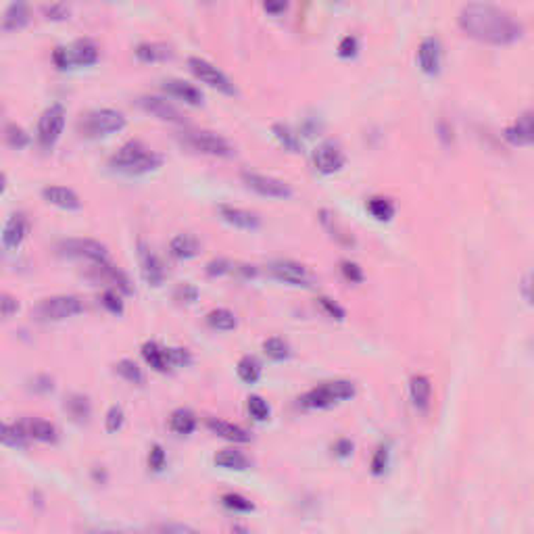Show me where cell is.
Segmentation results:
<instances>
[{"instance_id":"obj_1","label":"cell","mask_w":534,"mask_h":534,"mask_svg":"<svg viewBox=\"0 0 534 534\" xmlns=\"http://www.w3.org/2000/svg\"><path fill=\"white\" fill-rule=\"evenodd\" d=\"M459 27L474 40L503 46L516 42L524 27L508 10L493 4H466L459 10Z\"/></svg>"},{"instance_id":"obj_2","label":"cell","mask_w":534,"mask_h":534,"mask_svg":"<svg viewBox=\"0 0 534 534\" xmlns=\"http://www.w3.org/2000/svg\"><path fill=\"white\" fill-rule=\"evenodd\" d=\"M109 165L115 171H121L125 176H142L148 171H155L163 165V157L148 146H144L140 140H128L109 161Z\"/></svg>"},{"instance_id":"obj_3","label":"cell","mask_w":534,"mask_h":534,"mask_svg":"<svg viewBox=\"0 0 534 534\" xmlns=\"http://www.w3.org/2000/svg\"><path fill=\"white\" fill-rule=\"evenodd\" d=\"M355 397V384L349 380H334V382H323L311 390H307L300 399L298 405L305 409H326L332 405H338L342 401H349Z\"/></svg>"},{"instance_id":"obj_4","label":"cell","mask_w":534,"mask_h":534,"mask_svg":"<svg viewBox=\"0 0 534 534\" xmlns=\"http://www.w3.org/2000/svg\"><path fill=\"white\" fill-rule=\"evenodd\" d=\"M77 128L82 136L86 138H100V136L121 132L125 128V117L121 111H115V109H94L82 115Z\"/></svg>"},{"instance_id":"obj_5","label":"cell","mask_w":534,"mask_h":534,"mask_svg":"<svg viewBox=\"0 0 534 534\" xmlns=\"http://www.w3.org/2000/svg\"><path fill=\"white\" fill-rule=\"evenodd\" d=\"M180 140L190 146L192 151L205 153V155H215V157H232L236 151L234 146L220 134L207 132V130H186L182 132Z\"/></svg>"},{"instance_id":"obj_6","label":"cell","mask_w":534,"mask_h":534,"mask_svg":"<svg viewBox=\"0 0 534 534\" xmlns=\"http://www.w3.org/2000/svg\"><path fill=\"white\" fill-rule=\"evenodd\" d=\"M84 311L82 298L73 294H61V296H50L44 298L36 307V317L40 321H63L67 317H73Z\"/></svg>"},{"instance_id":"obj_7","label":"cell","mask_w":534,"mask_h":534,"mask_svg":"<svg viewBox=\"0 0 534 534\" xmlns=\"http://www.w3.org/2000/svg\"><path fill=\"white\" fill-rule=\"evenodd\" d=\"M63 128H65V107L61 102H54L48 109H44V113L40 115L38 142L44 148H52L56 144V140L61 138Z\"/></svg>"},{"instance_id":"obj_8","label":"cell","mask_w":534,"mask_h":534,"mask_svg":"<svg viewBox=\"0 0 534 534\" xmlns=\"http://www.w3.org/2000/svg\"><path fill=\"white\" fill-rule=\"evenodd\" d=\"M59 251L67 257H82L94 261L96 266L109 264V251L102 243L92 238H67L59 243Z\"/></svg>"},{"instance_id":"obj_9","label":"cell","mask_w":534,"mask_h":534,"mask_svg":"<svg viewBox=\"0 0 534 534\" xmlns=\"http://www.w3.org/2000/svg\"><path fill=\"white\" fill-rule=\"evenodd\" d=\"M188 67H190V71H192L201 82L209 84L211 88H218V90H222V92H226V94H234V92H236V88H234V84L230 82V77H228L222 69H218L213 63H209L207 59L190 56V59H188Z\"/></svg>"},{"instance_id":"obj_10","label":"cell","mask_w":534,"mask_h":534,"mask_svg":"<svg viewBox=\"0 0 534 534\" xmlns=\"http://www.w3.org/2000/svg\"><path fill=\"white\" fill-rule=\"evenodd\" d=\"M241 178H243V182L251 190H255V192H259L264 197H271V199H288V197H292V188L286 182L277 180V178L255 174V171H243Z\"/></svg>"},{"instance_id":"obj_11","label":"cell","mask_w":534,"mask_h":534,"mask_svg":"<svg viewBox=\"0 0 534 534\" xmlns=\"http://www.w3.org/2000/svg\"><path fill=\"white\" fill-rule=\"evenodd\" d=\"M344 151L338 142L326 140L313 151V165L319 174H334L344 165Z\"/></svg>"},{"instance_id":"obj_12","label":"cell","mask_w":534,"mask_h":534,"mask_svg":"<svg viewBox=\"0 0 534 534\" xmlns=\"http://www.w3.org/2000/svg\"><path fill=\"white\" fill-rule=\"evenodd\" d=\"M136 102H138V107H140L142 111H146V113H151V115H155V117H159V119H163V121L184 123V115H182V111H180L176 105H171L169 100L161 98V96L146 94V96H140Z\"/></svg>"},{"instance_id":"obj_13","label":"cell","mask_w":534,"mask_h":534,"mask_svg":"<svg viewBox=\"0 0 534 534\" xmlns=\"http://www.w3.org/2000/svg\"><path fill=\"white\" fill-rule=\"evenodd\" d=\"M138 259H140V271L146 284L161 286L165 282V267L144 241L138 243Z\"/></svg>"},{"instance_id":"obj_14","label":"cell","mask_w":534,"mask_h":534,"mask_svg":"<svg viewBox=\"0 0 534 534\" xmlns=\"http://www.w3.org/2000/svg\"><path fill=\"white\" fill-rule=\"evenodd\" d=\"M277 280L288 282L292 286H311V275L307 271V267L296 264V261H288V259H280L273 261L267 267Z\"/></svg>"},{"instance_id":"obj_15","label":"cell","mask_w":534,"mask_h":534,"mask_svg":"<svg viewBox=\"0 0 534 534\" xmlns=\"http://www.w3.org/2000/svg\"><path fill=\"white\" fill-rule=\"evenodd\" d=\"M220 215L224 222L232 224L234 228L241 230H257L261 226V218L255 211L249 209H241V207H232V205H220L218 207Z\"/></svg>"},{"instance_id":"obj_16","label":"cell","mask_w":534,"mask_h":534,"mask_svg":"<svg viewBox=\"0 0 534 534\" xmlns=\"http://www.w3.org/2000/svg\"><path fill=\"white\" fill-rule=\"evenodd\" d=\"M27 230H29V226H27L25 215H23V213H13V215L6 220L4 230H2V247H4L6 251L19 249L21 243H23L25 236H27Z\"/></svg>"},{"instance_id":"obj_17","label":"cell","mask_w":534,"mask_h":534,"mask_svg":"<svg viewBox=\"0 0 534 534\" xmlns=\"http://www.w3.org/2000/svg\"><path fill=\"white\" fill-rule=\"evenodd\" d=\"M505 138L512 144L524 146V144H534V111L522 113L508 130H505Z\"/></svg>"},{"instance_id":"obj_18","label":"cell","mask_w":534,"mask_h":534,"mask_svg":"<svg viewBox=\"0 0 534 534\" xmlns=\"http://www.w3.org/2000/svg\"><path fill=\"white\" fill-rule=\"evenodd\" d=\"M42 197L50 205H56L61 209H69V211L82 209V199L71 188H67V186H46L42 190Z\"/></svg>"},{"instance_id":"obj_19","label":"cell","mask_w":534,"mask_h":534,"mask_svg":"<svg viewBox=\"0 0 534 534\" xmlns=\"http://www.w3.org/2000/svg\"><path fill=\"white\" fill-rule=\"evenodd\" d=\"M441 54H443V50H441V42L436 38L422 40L420 50H418V61H420L422 71L436 73L438 67H441Z\"/></svg>"},{"instance_id":"obj_20","label":"cell","mask_w":534,"mask_h":534,"mask_svg":"<svg viewBox=\"0 0 534 534\" xmlns=\"http://www.w3.org/2000/svg\"><path fill=\"white\" fill-rule=\"evenodd\" d=\"M163 90L169 92L171 96H176V98L188 102V105H201V102H203V92H201L197 86H192V84H188V82H184V79H178V77L165 79V82H163Z\"/></svg>"},{"instance_id":"obj_21","label":"cell","mask_w":534,"mask_h":534,"mask_svg":"<svg viewBox=\"0 0 534 534\" xmlns=\"http://www.w3.org/2000/svg\"><path fill=\"white\" fill-rule=\"evenodd\" d=\"M67 54H69V63L71 65H94L98 61V48L92 40L84 38V40H77L73 42L69 48H67Z\"/></svg>"},{"instance_id":"obj_22","label":"cell","mask_w":534,"mask_h":534,"mask_svg":"<svg viewBox=\"0 0 534 534\" xmlns=\"http://www.w3.org/2000/svg\"><path fill=\"white\" fill-rule=\"evenodd\" d=\"M409 395H411V401L413 405L420 409V411H426L430 407V401H432V382L428 376H413L411 378V384H409Z\"/></svg>"},{"instance_id":"obj_23","label":"cell","mask_w":534,"mask_h":534,"mask_svg":"<svg viewBox=\"0 0 534 534\" xmlns=\"http://www.w3.org/2000/svg\"><path fill=\"white\" fill-rule=\"evenodd\" d=\"M207 428L211 432H215L218 436H222L226 441H232V443H249L251 441V434L245 428H241L236 424H230V422H224V420H218V418H209Z\"/></svg>"},{"instance_id":"obj_24","label":"cell","mask_w":534,"mask_h":534,"mask_svg":"<svg viewBox=\"0 0 534 534\" xmlns=\"http://www.w3.org/2000/svg\"><path fill=\"white\" fill-rule=\"evenodd\" d=\"M169 251L178 259H192L201 253V243L192 234H178V236H174Z\"/></svg>"},{"instance_id":"obj_25","label":"cell","mask_w":534,"mask_h":534,"mask_svg":"<svg viewBox=\"0 0 534 534\" xmlns=\"http://www.w3.org/2000/svg\"><path fill=\"white\" fill-rule=\"evenodd\" d=\"M174 52H171V46L169 44H163V42H142L136 46V56L144 63H155V61H165L169 59Z\"/></svg>"},{"instance_id":"obj_26","label":"cell","mask_w":534,"mask_h":534,"mask_svg":"<svg viewBox=\"0 0 534 534\" xmlns=\"http://www.w3.org/2000/svg\"><path fill=\"white\" fill-rule=\"evenodd\" d=\"M25 428H27L25 432H27L31 438L40 441V443H56V441H59V430H56V426L50 424V422H46V420H38V418L27 420V422H25Z\"/></svg>"},{"instance_id":"obj_27","label":"cell","mask_w":534,"mask_h":534,"mask_svg":"<svg viewBox=\"0 0 534 534\" xmlns=\"http://www.w3.org/2000/svg\"><path fill=\"white\" fill-rule=\"evenodd\" d=\"M29 21V8L25 2H13L8 4V8L4 10V17H2V29L4 31H10V29H19L23 27L25 23Z\"/></svg>"},{"instance_id":"obj_28","label":"cell","mask_w":534,"mask_h":534,"mask_svg":"<svg viewBox=\"0 0 534 534\" xmlns=\"http://www.w3.org/2000/svg\"><path fill=\"white\" fill-rule=\"evenodd\" d=\"M65 411H67L69 418H71L73 422H77V424L88 422V418H90V413H92L90 401H88V397H84V395H71V397H67V399H65Z\"/></svg>"},{"instance_id":"obj_29","label":"cell","mask_w":534,"mask_h":534,"mask_svg":"<svg viewBox=\"0 0 534 534\" xmlns=\"http://www.w3.org/2000/svg\"><path fill=\"white\" fill-rule=\"evenodd\" d=\"M169 428L180 436H188L197 428V415L190 409H176L169 418Z\"/></svg>"},{"instance_id":"obj_30","label":"cell","mask_w":534,"mask_h":534,"mask_svg":"<svg viewBox=\"0 0 534 534\" xmlns=\"http://www.w3.org/2000/svg\"><path fill=\"white\" fill-rule=\"evenodd\" d=\"M142 357H144V361H146L153 369H157V372H167V369H169L165 349L159 346V344L153 342V340L144 342V346H142Z\"/></svg>"},{"instance_id":"obj_31","label":"cell","mask_w":534,"mask_h":534,"mask_svg":"<svg viewBox=\"0 0 534 534\" xmlns=\"http://www.w3.org/2000/svg\"><path fill=\"white\" fill-rule=\"evenodd\" d=\"M215 466L220 468H226V470H249L251 468V461L241 453V451H234V449H224L215 455Z\"/></svg>"},{"instance_id":"obj_32","label":"cell","mask_w":534,"mask_h":534,"mask_svg":"<svg viewBox=\"0 0 534 534\" xmlns=\"http://www.w3.org/2000/svg\"><path fill=\"white\" fill-rule=\"evenodd\" d=\"M271 132H273V136L277 138V142H280L286 151H290V153H298V151H300L303 142H300L298 134H296L290 125H286V123H273V125H271Z\"/></svg>"},{"instance_id":"obj_33","label":"cell","mask_w":534,"mask_h":534,"mask_svg":"<svg viewBox=\"0 0 534 534\" xmlns=\"http://www.w3.org/2000/svg\"><path fill=\"white\" fill-rule=\"evenodd\" d=\"M207 323L213 328V330H222V332H230L238 326V319L236 315L230 311V309H213L209 311L207 315Z\"/></svg>"},{"instance_id":"obj_34","label":"cell","mask_w":534,"mask_h":534,"mask_svg":"<svg viewBox=\"0 0 534 534\" xmlns=\"http://www.w3.org/2000/svg\"><path fill=\"white\" fill-rule=\"evenodd\" d=\"M236 372H238V378L247 384H255L259 378H261V363L253 357V355H247L238 361L236 365Z\"/></svg>"},{"instance_id":"obj_35","label":"cell","mask_w":534,"mask_h":534,"mask_svg":"<svg viewBox=\"0 0 534 534\" xmlns=\"http://www.w3.org/2000/svg\"><path fill=\"white\" fill-rule=\"evenodd\" d=\"M27 432L21 428V426H13V424H6L2 428V443L10 449H25L27 447Z\"/></svg>"},{"instance_id":"obj_36","label":"cell","mask_w":534,"mask_h":534,"mask_svg":"<svg viewBox=\"0 0 534 534\" xmlns=\"http://www.w3.org/2000/svg\"><path fill=\"white\" fill-rule=\"evenodd\" d=\"M367 211H369L376 220L386 222V220H390V218L395 215V205H392L390 199L374 197V199H369V203H367Z\"/></svg>"},{"instance_id":"obj_37","label":"cell","mask_w":534,"mask_h":534,"mask_svg":"<svg viewBox=\"0 0 534 534\" xmlns=\"http://www.w3.org/2000/svg\"><path fill=\"white\" fill-rule=\"evenodd\" d=\"M264 353L271 361H284V359L290 357V346L284 338L273 336V338H267L264 342Z\"/></svg>"},{"instance_id":"obj_38","label":"cell","mask_w":534,"mask_h":534,"mask_svg":"<svg viewBox=\"0 0 534 534\" xmlns=\"http://www.w3.org/2000/svg\"><path fill=\"white\" fill-rule=\"evenodd\" d=\"M115 372H117L123 380H128V382H132V384H142V382H144L142 369H140L138 363H134L132 359H121V361L115 365Z\"/></svg>"},{"instance_id":"obj_39","label":"cell","mask_w":534,"mask_h":534,"mask_svg":"<svg viewBox=\"0 0 534 534\" xmlns=\"http://www.w3.org/2000/svg\"><path fill=\"white\" fill-rule=\"evenodd\" d=\"M222 503H224L228 510H232V512H243V514L255 510L253 501H249L247 497H243V495H238V493H226V495H222Z\"/></svg>"},{"instance_id":"obj_40","label":"cell","mask_w":534,"mask_h":534,"mask_svg":"<svg viewBox=\"0 0 534 534\" xmlns=\"http://www.w3.org/2000/svg\"><path fill=\"white\" fill-rule=\"evenodd\" d=\"M4 136H6V142H8L10 146H15V148H23V146H27V144H29V136H27V132H25L21 125H17V123H6V128H4Z\"/></svg>"},{"instance_id":"obj_41","label":"cell","mask_w":534,"mask_h":534,"mask_svg":"<svg viewBox=\"0 0 534 534\" xmlns=\"http://www.w3.org/2000/svg\"><path fill=\"white\" fill-rule=\"evenodd\" d=\"M247 401H249L247 405H249L251 418H255L257 422H266L267 418H269V405H267L266 399L259 397V395H251Z\"/></svg>"},{"instance_id":"obj_42","label":"cell","mask_w":534,"mask_h":534,"mask_svg":"<svg viewBox=\"0 0 534 534\" xmlns=\"http://www.w3.org/2000/svg\"><path fill=\"white\" fill-rule=\"evenodd\" d=\"M165 353H167V363H169V369L171 367H184V365H188L190 361H192V355H190V351L188 349H165Z\"/></svg>"},{"instance_id":"obj_43","label":"cell","mask_w":534,"mask_h":534,"mask_svg":"<svg viewBox=\"0 0 534 534\" xmlns=\"http://www.w3.org/2000/svg\"><path fill=\"white\" fill-rule=\"evenodd\" d=\"M123 420H125L123 409H121L119 405H113V407L107 411V418H105V428H107V432H117V430L123 426Z\"/></svg>"},{"instance_id":"obj_44","label":"cell","mask_w":534,"mask_h":534,"mask_svg":"<svg viewBox=\"0 0 534 534\" xmlns=\"http://www.w3.org/2000/svg\"><path fill=\"white\" fill-rule=\"evenodd\" d=\"M319 220H321V224L328 228V232L334 236V238H338L340 243H346V245H351L353 241L349 238V236H344V232L336 226V222H334V215H330L328 211H319Z\"/></svg>"},{"instance_id":"obj_45","label":"cell","mask_w":534,"mask_h":534,"mask_svg":"<svg viewBox=\"0 0 534 534\" xmlns=\"http://www.w3.org/2000/svg\"><path fill=\"white\" fill-rule=\"evenodd\" d=\"M42 13L46 15V19L61 21V19H67V17H69V6L63 4V2H52V4H44V6H42Z\"/></svg>"},{"instance_id":"obj_46","label":"cell","mask_w":534,"mask_h":534,"mask_svg":"<svg viewBox=\"0 0 534 534\" xmlns=\"http://www.w3.org/2000/svg\"><path fill=\"white\" fill-rule=\"evenodd\" d=\"M165 461H167V457H165L163 447L161 445H153L151 453H148V468L155 470V472H161L165 468Z\"/></svg>"},{"instance_id":"obj_47","label":"cell","mask_w":534,"mask_h":534,"mask_svg":"<svg viewBox=\"0 0 534 534\" xmlns=\"http://www.w3.org/2000/svg\"><path fill=\"white\" fill-rule=\"evenodd\" d=\"M102 305L111 311V313H123V300H121V296L117 294V290H107L105 294H102Z\"/></svg>"},{"instance_id":"obj_48","label":"cell","mask_w":534,"mask_h":534,"mask_svg":"<svg viewBox=\"0 0 534 534\" xmlns=\"http://www.w3.org/2000/svg\"><path fill=\"white\" fill-rule=\"evenodd\" d=\"M176 298L182 300V303H194L199 298V288L188 284V282H184V284H180L176 288Z\"/></svg>"},{"instance_id":"obj_49","label":"cell","mask_w":534,"mask_h":534,"mask_svg":"<svg viewBox=\"0 0 534 534\" xmlns=\"http://www.w3.org/2000/svg\"><path fill=\"white\" fill-rule=\"evenodd\" d=\"M236 267H238L236 264H232V261H228V259H213V261L207 264V273H209V275H224V273L234 271Z\"/></svg>"},{"instance_id":"obj_50","label":"cell","mask_w":534,"mask_h":534,"mask_svg":"<svg viewBox=\"0 0 534 534\" xmlns=\"http://www.w3.org/2000/svg\"><path fill=\"white\" fill-rule=\"evenodd\" d=\"M17 309H19L17 298H15L13 294H8V292H2V294H0V311H2V317L8 319L13 313H17Z\"/></svg>"},{"instance_id":"obj_51","label":"cell","mask_w":534,"mask_h":534,"mask_svg":"<svg viewBox=\"0 0 534 534\" xmlns=\"http://www.w3.org/2000/svg\"><path fill=\"white\" fill-rule=\"evenodd\" d=\"M388 466V449L386 447H378V451L374 453L372 459V472L374 474H382Z\"/></svg>"},{"instance_id":"obj_52","label":"cell","mask_w":534,"mask_h":534,"mask_svg":"<svg viewBox=\"0 0 534 534\" xmlns=\"http://www.w3.org/2000/svg\"><path fill=\"white\" fill-rule=\"evenodd\" d=\"M319 305H321V309H323L330 317H334V319H344V309H342L340 305H336L332 298L321 296V298H319Z\"/></svg>"},{"instance_id":"obj_53","label":"cell","mask_w":534,"mask_h":534,"mask_svg":"<svg viewBox=\"0 0 534 534\" xmlns=\"http://www.w3.org/2000/svg\"><path fill=\"white\" fill-rule=\"evenodd\" d=\"M342 273H344V277L349 282H361L363 280L361 267L357 266V264H353V261H342Z\"/></svg>"},{"instance_id":"obj_54","label":"cell","mask_w":534,"mask_h":534,"mask_svg":"<svg viewBox=\"0 0 534 534\" xmlns=\"http://www.w3.org/2000/svg\"><path fill=\"white\" fill-rule=\"evenodd\" d=\"M355 52H357V38L355 36L342 38V42L338 44V54L340 56H353Z\"/></svg>"},{"instance_id":"obj_55","label":"cell","mask_w":534,"mask_h":534,"mask_svg":"<svg viewBox=\"0 0 534 534\" xmlns=\"http://www.w3.org/2000/svg\"><path fill=\"white\" fill-rule=\"evenodd\" d=\"M52 61H54V65H56L59 69H67V67H71V63H69V54H67V48H65V46H56V48H54V52H52Z\"/></svg>"},{"instance_id":"obj_56","label":"cell","mask_w":534,"mask_h":534,"mask_svg":"<svg viewBox=\"0 0 534 534\" xmlns=\"http://www.w3.org/2000/svg\"><path fill=\"white\" fill-rule=\"evenodd\" d=\"M33 390H36V392H48V390H52V378H48V376H38V378L33 380Z\"/></svg>"},{"instance_id":"obj_57","label":"cell","mask_w":534,"mask_h":534,"mask_svg":"<svg viewBox=\"0 0 534 534\" xmlns=\"http://www.w3.org/2000/svg\"><path fill=\"white\" fill-rule=\"evenodd\" d=\"M334 451H336L338 457H349V455L353 453V443L346 441V438H340V441L334 445Z\"/></svg>"},{"instance_id":"obj_58","label":"cell","mask_w":534,"mask_h":534,"mask_svg":"<svg viewBox=\"0 0 534 534\" xmlns=\"http://www.w3.org/2000/svg\"><path fill=\"white\" fill-rule=\"evenodd\" d=\"M522 292H524V298H526L531 305H534V273H531V275L524 280Z\"/></svg>"},{"instance_id":"obj_59","label":"cell","mask_w":534,"mask_h":534,"mask_svg":"<svg viewBox=\"0 0 534 534\" xmlns=\"http://www.w3.org/2000/svg\"><path fill=\"white\" fill-rule=\"evenodd\" d=\"M161 534H192V531L184 528V526H178V524H167L161 528Z\"/></svg>"},{"instance_id":"obj_60","label":"cell","mask_w":534,"mask_h":534,"mask_svg":"<svg viewBox=\"0 0 534 534\" xmlns=\"http://www.w3.org/2000/svg\"><path fill=\"white\" fill-rule=\"evenodd\" d=\"M264 8H266L267 13L277 15V13H284V10L288 8V4H286V2H266V4H264Z\"/></svg>"},{"instance_id":"obj_61","label":"cell","mask_w":534,"mask_h":534,"mask_svg":"<svg viewBox=\"0 0 534 534\" xmlns=\"http://www.w3.org/2000/svg\"><path fill=\"white\" fill-rule=\"evenodd\" d=\"M192 534H199V533H192Z\"/></svg>"}]
</instances>
